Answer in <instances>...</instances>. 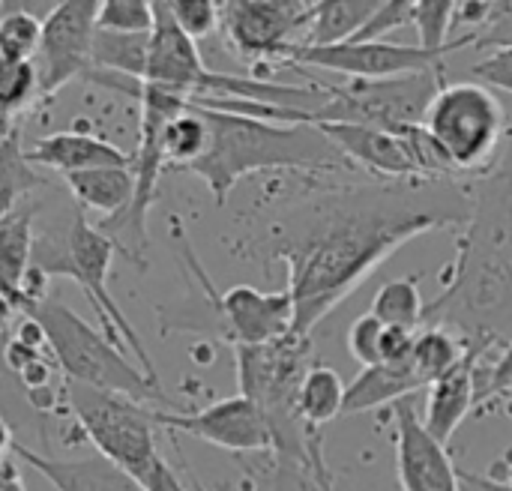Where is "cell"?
Wrapping results in <instances>:
<instances>
[{
  "label": "cell",
  "instance_id": "obj_1",
  "mask_svg": "<svg viewBox=\"0 0 512 491\" xmlns=\"http://www.w3.org/2000/svg\"><path fill=\"white\" fill-rule=\"evenodd\" d=\"M471 186L462 180L306 183L273 222V258L288 267L294 336L348 300L393 252L438 228H462Z\"/></svg>",
  "mask_w": 512,
  "mask_h": 491
},
{
  "label": "cell",
  "instance_id": "obj_2",
  "mask_svg": "<svg viewBox=\"0 0 512 491\" xmlns=\"http://www.w3.org/2000/svg\"><path fill=\"white\" fill-rule=\"evenodd\" d=\"M426 321L486 357L512 342V168H492L471 186V216Z\"/></svg>",
  "mask_w": 512,
  "mask_h": 491
},
{
  "label": "cell",
  "instance_id": "obj_3",
  "mask_svg": "<svg viewBox=\"0 0 512 491\" xmlns=\"http://www.w3.org/2000/svg\"><path fill=\"white\" fill-rule=\"evenodd\" d=\"M198 108L207 117L210 141L204 156L186 171L207 183L216 204H225L231 189L249 174H357L345 153L315 123H270L204 105Z\"/></svg>",
  "mask_w": 512,
  "mask_h": 491
},
{
  "label": "cell",
  "instance_id": "obj_4",
  "mask_svg": "<svg viewBox=\"0 0 512 491\" xmlns=\"http://www.w3.org/2000/svg\"><path fill=\"white\" fill-rule=\"evenodd\" d=\"M63 399L102 459L117 465L141 491H186L156 444V408L129 396L66 384Z\"/></svg>",
  "mask_w": 512,
  "mask_h": 491
},
{
  "label": "cell",
  "instance_id": "obj_5",
  "mask_svg": "<svg viewBox=\"0 0 512 491\" xmlns=\"http://www.w3.org/2000/svg\"><path fill=\"white\" fill-rule=\"evenodd\" d=\"M114 240L93 228L81 210L72 213V222L60 231H51L48 237H36V246H33V267L45 276H69L81 291L84 297L90 300V306L96 309L108 339L129 351L135 360H138V369L159 384V375H156V366H153V357L147 351V345L141 342V336L135 333L132 321L126 318V312L120 309V303L108 294V276H111V261H114Z\"/></svg>",
  "mask_w": 512,
  "mask_h": 491
},
{
  "label": "cell",
  "instance_id": "obj_6",
  "mask_svg": "<svg viewBox=\"0 0 512 491\" xmlns=\"http://www.w3.org/2000/svg\"><path fill=\"white\" fill-rule=\"evenodd\" d=\"M30 318L39 321L48 339V351L57 369L66 375V384H81V387H93L102 393L129 396L144 405L165 402L162 384L150 381L141 369H135L123 348L99 336L66 303L48 297L30 312Z\"/></svg>",
  "mask_w": 512,
  "mask_h": 491
},
{
  "label": "cell",
  "instance_id": "obj_7",
  "mask_svg": "<svg viewBox=\"0 0 512 491\" xmlns=\"http://www.w3.org/2000/svg\"><path fill=\"white\" fill-rule=\"evenodd\" d=\"M423 129L447 159L456 180L486 177L507 132V111L495 90L480 81H444Z\"/></svg>",
  "mask_w": 512,
  "mask_h": 491
},
{
  "label": "cell",
  "instance_id": "obj_8",
  "mask_svg": "<svg viewBox=\"0 0 512 491\" xmlns=\"http://www.w3.org/2000/svg\"><path fill=\"white\" fill-rule=\"evenodd\" d=\"M327 102L315 111L312 123H348L372 129L423 126L435 93L444 87V69H429L384 81H324Z\"/></svg>",
  "mask_w": 512,
  "mask_h": 491
},
{
  "label": "cell",
  "instance_id": "obj_9",
  "mask_svg": "<svg viewBox=\"0 0 512 491\" xmlns=\"http://www.w3.org/2000/svg\"><path fill=\"white\" fill-rule=\"evenodd\" d=\"M312 3L306 0H228L219 3V27L231 51L267 81L303 48Z\"/></svg>",
  "mask_w": 512,
  "mask_h": 491
},
{
  "label": "cell",
  "instance_id": "obj_10",
  "mask_svg": "<svg viewBox=\"0 0 512 491\" xmlns=\"http://www.w3.org/2000/svg\"><path fill=\"white\" fill-rule=\"evenodd\" d=\"M99 0H63L54 3L42 21L39 51L33 57L39 75V99L54 96L72 78H84L93 66Z\"/></svg>",
  "mask_w": 512,
  "mask_h": 491
},
{
  "label": "cell",
  "instance_id": "obj_11",
  "mask_svg": "<svg viewBox=\"0 0 512 491\" xmlns=\"http://www.w3.org/2000/svg\"><path fill=\"white\" fill-rule=\"evenodd\" d=\"M183 255L192 264L195 276L201 279V285L207 288V297L222 321V333L234 348H255V345H267L276 339H285L294 327V303L288 288L285 291H258L249 285H237L228 288L225 294L213 291L210 279L204 276V267L195 261L189 243L183 240Z\"/></svg>",
  "mask_w": 512,
  "mask_h": 491
},
{
  "label": "cell",
  "instance_id": "obj_12",
  "mask_svg": "<svg viewBox=\"0 0 512 491\" xmlns=\"http://www.w3.org/2000/svg\"><path fill=\"white\" fill-rule=\"evenodd\" d=\"M444 57L447 54H435L420 45L381 39V42H345V45H330V48H300L294 51L288 66L321 69V72H333L351 81H384V78L444 69Z\"/></svg>",
  "mask_w": 512,
  "mask_h": 491
},
{
  "label": "cell",
  "instance_id": "obj_13",
  "mask_svg": "<svg viewBox=\"0 0 512 491\" xmlns=\"http://www.w3.org/2000/svg\"><path fill=\"white\" fill-rule=\"evenodd\" d=\"M156 423L165 432H180L228 453H273V435L264 414L240 393L192 414L156 411Z\"/></svg>",
  "mask_w": 512,
  "mask_h": 491
},
{
  "label": "cell",
  "instance_id": "obj_14",
  "mask_svg": "<svg viewBox=\"0 0 512 491\" xmlns=\"http://www.w3.org/2000/svg\"><path fill=\"white\" fill-rule=\"evenodd\" d=\"M396 426V477L402 491H462V474L447 447L420 423L414 399L393 405Z\"/></svg>",
  "mask_w": 512,
  "mask_h": 491
},
{
  "label": "cell",
  "instance_id": "obj_15",
  "mask_svg": "<svg viewBox=\"0 0 512 491\" xmlns=\"http://www.w3.org/2000/svg\"><path fill=\"white\" fill-rule=\"evenodd\" d=\"M153 30H150V54H147V72L141 84H156L183 96H198V87L204 75L210 72L204 66V57L198 51V42L189 39L171 9L168 0H153Z\"/></svg>",
  "mask_w": 512,
  "mask_h": 491
},
{
  "label": "cell",
  "instance_id": "obj_16",
  "mask_svg": "<svg viewBox=\"0 0 512 491\" xmlns=\"http://www.w3.org/2000/svg\"><path fill=\"white\" fill-rule=\"evenodd\" d=\"M483 357V351L468 348L465 360L426 390V408L420 423L447 450L459 426L468 420L471 408H477V366Z\"/></svg>",
  "mask_w": 512,
  "mask_h": 491
},
{
  "label": "cell",
  "instance_id": "obj_17",
  "mask_svg": "<svg viewBox=\"0 0 512 491\" xmlns=\"http://www.w3.org/2000/svg\"><path fill=\"white\" fill-rule=\"evenodd\" d=\"M30 165L66 174H84L99 168H132V153L120 150L117 144L96 138L90 132H54L30 144L27 150Z\"/></svg>",
  "mask_w": 512,
  "mask_h": 491
},
{
  "label": "cell",
  "instance_id": "obj_18",
  "mask_svg": "<svg viewBox=\"0 0 512 491\" xmlns=\"http://www.w3.org/2000/svg\"><path fill=\"white\" fill-rule=\"evenodd\" d=\"M12 456L45 477L57 491H141L117 465L102 456L93 459H51L24 444H15Z\"/></svg>",
  "mask_w": 512,
  "mask_h": 491
},
{
  "label": "cell",
  "instance_id": "obj_19",
  "mask_svg": "<svg viewBox=\"0 0 512 491\" xmlns=\"http://www.w3.org/2000/svg\"><path fill=\"white\" fill-rule=\"evenodd\" d=\"M33 213L36 207L24 204L12 216L0 219V294L15 303L24 315V285L33 270Z\"/></svg>",
  "mask_w": 512,
  "mask_h": 491
},
{
  "label": "cell",
  "instance_id": "obj_20",
  "mask_svg": "<svg viewBox=\"0 0 512 491\" xmlns=\"http://www.w3.org/2000/svg\"><path fill=\"white\" fill-rule=\"evenodd\" d=\"M417 393H426V387L411 366H369L348 384L342 417L396 405L402 399H414Z\"/></svg>",
  "mask_w": 512,
  "mask_h": 491
},
{
  "label": "cell",
  "instance_id": "obj_21",
  "mask_svg": "<svg viewBox=\"0 0 512 491\" xmlns=\"http://www.w3.org/2000/svg\"><path fill=\"white\" fill-rule=\"evenodd\" d=\"M66 189L81 210H93L108 216H126L135 198V174L132 168H99L84 174H66Z\"/></svg>",
  "mask_w": 512,
  "mask_h": 491
},
{
  "label": "cell",
  "instance_id": "obj_22",
  "mask_svg": "<svg viewBox=\"0 0 512 491\" xmlns=\"http://www.w3.org/2000/svg\"><path fill=\"white\" fill-rule=\"evenodd\" d=\"M381 0H321L312 3L303 48H330L351 42L375 15Z\"/></svg>",
  "mask_w": 512,
  "mask_h": 491
},
{
  "label": "cell",
  "instance_id": "obj_23",
  "mask_svg": "<svg viewBox=\"0 0 512 491\" xmlns=\"http://www.w3.org/2000/svg\"><path fill=\"white\" fill-rule=\"evenodd\" d=\"M39 186H45V177L30 165L27 150L21 147V129L9 126L0 135V219L24 207V198Z\"/></svg>",
  "mask_w": 512,
  "mask_h": 491
},
{
  "label": "cell",
  "instance_id": "obj_24",
  "mask_svg": "<svg viewBox=\"0 0 512 491\" xmlns=\"http://www.w3.org/2000/svg\"><path fill=\"white\" fill-rule=\"evenodd\" d=\"M468 354V345L462 336H456L447 327L429 324L417 330L414 339V354H411V369L420 378V384L429 390L438 378H444L450 369H456Z\"/></svg>",
  "mask_w": 512,
  "mask_h": 491
},
{
  "label": "cell",
  "instance_id": "obj_25",
  "mask_svg": "<svg viewBox=\"0 0 512 491\" xmlns=\"http://www.w3.org/2000/svg\"><path fill=\"white\" fill-rule=\"evenodd\" d=\"M345 381L339 378L336 369L330 366H318L312 363L300 381V390H297V408H300V417L315 426V429H324L327 423L339 420L342 417V408H345Z\"/></svg>",
  "mask_w": 512,
  "mask_h": 491
},
{
  "label": "cell",
  "instance_id": "obj_26",
  "mask_svg": "<svg viewBox=\"0 0 512 491\" xmlns=\"http://www.w3.org/2000/svg\"><path fill=\"white\" fill-rule=\"evenodd\" d=\"M150 54V33H105L96 30L93 39V66L96 72L144 81Z\"/></svg>",
  "mask_w": 512,
  "mask_h": 491
},
{
  "label": "cell",
  "instance_id": "obj_27",
  "mask_svg": "<svg viewBox=\"0 0 512 491\" xmlns=\"http://www.w3.org/2000/svg\"><path fill=\"white\" fill-rule=\"evenodd\" d=\"M369 315L378 318L384 327H396V330H408V333L423 330L426 303L420 297V279L402 276V279L384 282L372 297Z\"/></svg>",
  "mask_w": 512,
  "mask_h": 491
},
{
  "label": "cell",
  "instance_id": "obj_28",
  "mask_svg": "<svg viewBox=\"0 0 512 491\" xmlns=\"http://www.w3.org/2000/svg\"><path fill=\"white\" fill-rule=\"evenodd\" d=\"M207 141H210V126H207L204 111L198 105H186L165 126V135H162L165 165L186 171L192 162H198L204 156Z\"/></svg>",
  "mask_w": 512,
  "mask_h": 491
},
{
  "label": "cell",
  "instance_id": "obj_29",
  "mask_svg": "<svg viewBox=\"0 0 512 491\" xmlns=\"http://www.w3.org/2000/svg\"><path fill=\"white\" fill-rule=\"evenodd\" d=\"M39 99V75L33 60H18L0 51V120L15 123Z\"/></svg>",
  "mask_w": 512,
  "mask_h": 491
},
{
  "label": "cell",
  "instance_id": "obj_30",
  "mask_svg": "<svg viewBox=\"0 0 512 491\" xmlns=\"http://www.w3.org/2000/svg\"><path fill=\"white\" fill-rule=\"evenodd\" d=\"M453 0H414L411 24L417 27V45L435 54H453L459 51L456 42H450L453 33Z\"/></svg>",
  "mask_w": 512,
  "mask_h": 491
},
{
  "label": "cell",
  "instance_id": "obj_31",
  "mask_svg": "<svg viewBox=\"0 0 512 491\" xmlns=\"http://www.w3.org/2000/svg\"><path fill=\"white\" fill-rule=\"evenodd\" d=\"M42 39V21L27 9L0 12V51L18 60H33Z\"/></svg>",
  "mask_w": 512,
  "mask_h": 491
},
{
  "label": "cell",
  "instance_id": "obj_32",
  "mask_svg": "<svg viewBox=\"0 0 512 491\" xmlns=\"http://www.w3.org/2000/svg\"><path fill=\"white\" fill-rule=\"evenodd\" d=\"M153 0H99L96 30L105 33H150L153 30Z\"/></svg>",
  "mask_w": 512,
  "mask_h": 491
},
{
  "label": "cell",
  "instance_id": "obj_33",
  "mask_svg": "<svg viewBox=\"0 0 512 491\" xmlns=\"http://www.w3.org/2000/svg\"><path fill=\"white\" fill-rule=\"evenodd\" d=\"M512 393V342H507L498 357L486 366L480 360L477 366V408L492 405L495 399Z\"/></svg>",
  "mask_w": 512,
  "mask_h": 491
},
{
  "label": "cell",
  "instance_id": "obj_34",
  "mask_svg": "<svg viewBox=\"0 0 512 491\" xmlns=\"http://www.w3.org/2000/svg\"><path fill=\"white\" fill-rule=\"evenodd\" d=\"M168 9L177 27L195 42L219 27V3L213 0H168Z\"/></svg>",
  "mask_w": 512,
  "mask_h": 491
},
{
  "label": "cell",
  "instance_id": "obj_35",
  "mask_svg": "<svg viewBox=\"0 0 512 491\" xmlns=\"http://www.w3.org/2000/svg\"><path fill=\"white\" fill-rule=\"evenodd\" d=\"M384 324L378 318H372L369 312L360 315L351 327H348V351L351 357L369 369V366H381V342H384Z\"/></svg>",
  "mask_w": 512,
  "mask_h": 491
},
{
  "label": "cell",
  "instance_id": "obj_36",
  "mask_svg": "<svg viewBox=\"0 0 512 491\" xmlns=\"http://www.w3.org/2000/svg\"><path fill=\"white\" fill-rule=\"evenodd\" d=\"M411 12H414V0H387V3H378L375 15L363 24V30L351 42H381L387 33L411 24Z\"/></svg>",
  "mask_w": 512,
  "mask_h": 491
},
{
  "label": "cell",
  "instance_id": "obj_37",
  "mask_svg": "<svg viewBox=\"0 0 512 491\" xmlns=\"http://www.w3.org/2000/svg\"><path fill=\"white\" fill-rule=\"evenodd\" d=\"M471 75L486 84L489 90H504L512 93V51L501 48V51H489L483 60H477L471 66Z\"/></svg>",
  "mask_w": 512,
  "mask_h": 491
},
{
  "label": "cell",
  "instance_id": "obj_38",
  "mask_svg": "<svg viewBox=\"0 0 512 491\" xmlns=\"http://www.w3.org/2000/svg\"><path fill=\"white\" fill-rule=\"evenodd\" d=\"M465 45L471 48H489V51H501L510 48L512 51V3H504L501 12L495 15V21L489 27H483L480 33H474L471 39H465Z\"/></svg>",
  "mask_w": 512,
  "mask_h": 491
},
{
  "label": "cell",
  "instance_id": "obj_39",
  "mask_svg": "<svg viewBox=\"0 0 512 491\" xmlns=\"http://www.w3.org/2000/svg\"><path fill=\"white\" fill-rule=\"evenodd\" d=\"M0 491H27L24 477H21V471H18V465L12 459L0 465Z\"/></svg>",
  "mask_w": 512,
  "mask_h": 491
},
{
  "label": "cell",
  "instance_id": "obj_40",
  "mask_svg": "<svg viewBox=\"0 0 512 491\" xmlns=\"http://www.w3.org/2000/svg\"><path fill=\"white\" fill-rule=\"evenodd\" d=\"M15 318H21V312L15 309V303H12L9 297H3V294H0V339L12 330Z\"/></svg>",
  "mask_w": 512,
  "mask_h": 491
},
{
  "label": "cell",
  "instance_id": "obj_41",
  "mask_svg": "<svg viewBox=\"0 0 512 491\" xmlns=\"http://www.w3.org/2000/svg\"><path fill=\"white\" fill-rule=\"evenodd\" d=\"M15 444H18V441H15V435H12V426L0 417V465L9 462V453L15 450Z\"/></svg>",
  "mask_w": 512,
  "mask_h": 491
},
{
  "label": "cell",
  "instance_id": "obj_42",
  "mask_svg": "<svg viewBox=\"0 0 512 491\" xmlns=\"http://www.w3.org/2000/svg\"><path fill=\"white\" fill-rule=\"evenodd\" d=\"M12 126H15V123H12ZM6 129H9V123H3V120H0V135H3Z\"/></svg>",
  "mask_w": 512,
  "mask_h": 491
},
{
  "label": "cell",
  "instance_id": "obj_43",
  "mask_svg": "<svg viewBox=\"0 0 512 491\" xmlns=\"http://www.w3.org/2000/svg\"><path fill=\"white\" fill-rule=\"evenodd\" d=\"M192 486H195V491H204L201 489V483H195V480H192Z\"/></svg>",
  "mask_w": 512,
  "mask_h": 491
}]
</instances>
